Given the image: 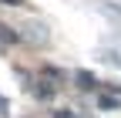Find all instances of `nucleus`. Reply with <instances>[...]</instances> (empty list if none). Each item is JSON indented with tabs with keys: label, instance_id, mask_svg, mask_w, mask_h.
I'll return each instance as SVG.
<instances>
[{
	"label": "nucleus",
	"instance_id": "f257e3e1",
	"mask_svg": "<svg viewBox=\"0 0 121 118\" xmlns=\"http://www.w3.org/2000/svg\"><path fill=\"white\" fill-rule=\"evenodd\" d=\"M17 37H24L27 44H40V47H44V44L51 41V34H47V27H44L40 20H27V24L20 27V31H17Z\"/></svg>",
	"mask_w": 121,
	"mask_h": 118
},
{
	"label": "nucleus",
	"instance_id": "f03ea898",
	"mask_svg": "<svg viewBox=\"0 0 121 118\" xmlns=\"http://www.w3.org/2000/svg\"><path fill=\"white\" fill-rule=\"evenodd\" d=\"M17 27H7V24H0V47H10V44H17Z\"/></svg>",
	"mask_w": 121,
	"mask_h": 118
},
{
	"label": "nucleus",
	"instance_id": "7ed1b4c3",
	"mask_svg": "<svg viewBox=\"0 0 121 118\" xmlns=\"http://www.w3.org/2000/svg\"><path fill=\"white\" fill-rule=\"evenodd\" d=\"M78 84L84 88V91H87V88H98V81H94V74H87V71H78Z\"/></svg>",
	"mask_w": 121,
	"mask_h": 118
},
{
	"label": "nucleus",
	"instance_id": "20e7f679",
	"mask_svg": "<svg viewBox=\"0 0 121 118\" xmlns=\"http://www.w3.org/2000/svg\"><path fill=\"white\" fill-rule=\"evenodd\" d=\"M34 95H40V98H51V95H54V88H47V84L40 81V88H34Z\"/></svg>",
	"mask_w": 121,
	"mask_h": 118
},
{
	"label": "nucleus",
	"instance_id": "39448f33",
	"mask_svg": "<svg viewBox=\"0 0 121 118\" xmlns=\"http://www.w3.org/2000/svg\"><path fill=\"white\" fill-rule=\"evenodd\" d=\"M121 101H114V98H101V108H118Z\"/></svg>",
	"mask_w": 121,
	"mask_h": 118
},
{
	"label": "nucleus",
	"instance_id": "423d86ee",
	"mask_svg": "<svg viewBox=\"0 0 121 118\" xmlns=\"http://www.w3.org/2000/svg\"><path fill=\"white\" fill-rule=\"evenodd\" d=\"M0 4H7V7H24L27 0H0Z\"/></svg>",
	"mask_w": 121,
	"mask_h": 118
}]
</instances>
